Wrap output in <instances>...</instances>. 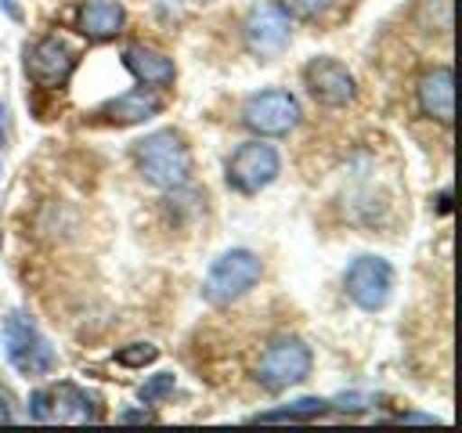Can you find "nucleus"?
I'll use <instances>...</instances> for the list:
<instances>
[{"mask_svg": "<svg viewBox=\"0 0 462 433\" xmlns=\"http://www.w3.org/2000/svg\"><path fill=\"white\" fill-rule=\"evenodd\" d=\"M123 422H152V415L148 411H126Z\"/></svg>", "mask_w": 462, "mask_h": 433, "instance_id": "23", "label": "nucleus"}, {"mask_svg": "<svg viewBox=\"0 0 462 433\" xmlns=\"http://www.w3.org/2000/svg\"><path fill=\"white\" fill-rule=\"evenodd\" d=\"M14 419V408H11V397L0 390V422H11Z\"/></svg>", "mask_w": 462, "mask_h": 433, "instance_id": "22", "label": "nucleus"}, {"mask_svg": "<svg viewBox=\"0 0 462 433\" xmlns=\"http://www.w3.org/2000/svg\"><path fill=\"white\" fill-rule=\"evenodd\" d=\"M278 7H282L289 18H303V22H310V18L325 14V11L332 7V0H278Z\"/></svg>", "mask_w": 462, "mask_h": 433, "instance_id": "19", "label": "nucleus"}, {"mask_svg": "<svg viewBox=\"0 0 462 433\" xmlns=\"http://www.w3.org/2000/svg\"><path fill=\"white\" fill-rule=\"evenodd\" d=\"M310 368H314L310 346H307L303 339H296V336H282V339H274V343L260 354L253 375H256V382H260L263 390L282 393V390L303 382V379L310 375Z\"/></svg>", "mask_w": 462, "mask_h": 433, "instance_id": "4", "label": "nucleus"}, {"mask_svg": "<svg viewBox=\"0 0 462 433\" xmlns=\"http://www.w3.org/2000/svg\"><path fill=\"white\" fill-rule=\"evenodd\" d=\"M343 289H346V296L361 310H383L390 303V292H393V267H390V260L372 256V253L357 256L346 267V274H343Z\"/></svg>", "mask_w": 462, "mask_h": 433, "instance_id": "7", "label": "nucleus"}, {"mask_svg": "<svg viewBox=\"0 0 462 433\" xmlns=\"http://www.w3.org/2000/svg\"><path fill=\"white\" fill-rule=\"evenodd\" d=\"M328 411V401L321 397H300L285 408H267L260 415H253V422H300V419H314V415H325Z\"/></svg>", "mask_w": 462, "mask_h": 433, "instance_id": "16", "label": "nucleus"}, {"mask_svg": "<svg viewBox=\"0 0 462 433\" xmlns=\"http://www.w3.org/2000/svg\"><path fill=\"white\" fill-rule=\"evenodd\" d=\"M4 7H7V11L14 14V18H18V7H14V0H4Z\"/></svg>", "mask_w": 462, "mask_h": 433, "instance_id": "26", "label": "nucleus"}, {"mask_svg": "<svg viewBox=\"0 0 462 433\" xmlns=\"http://www.w3.org/2000/svg\"><path fill=\"white\" fill-rule=\"evenodd\" d=\"M4 141H7V108L0 105V148H4Z\"/></svg>", "mask_w": 462, "mask_h": 433, "instance_id": "24", "label": "nucleus"}, {"mask_svg": "<svg viewBox=\"0 0 462 433\" xmlns=\"http://www.w3.org/2000/svg\"><path fill=\"white\" fill-rule=\"evenodd\" d=\"M51 393V422H97V397L76 382H58Z\"/></svg>", "mask_w": 462, "mask_h": 433, "instance_id": "15", "label": "nucleus"}, {"mask_svg": "<svg viewBox=\"0 0 462 433\" xmlns=\"http://www.w3.org/2000/svg\"><path fill=\"white\" fill-rule=\"evenodd\" d=\"M155 357H159V346H152V343H130V346L116 350V361L126 364V368H144V364H152Z\"/></svg>", "mask_w": 462, "mask_h": 433, "instance_id": "18", "label": "nucleus"}, {"mask_svg": "<svg viewBox=\"0 0 462 433\" xmlns=\"http://www.w3.org/2000/svg\"><path fill=\"white\" fill-rule=\"evenodd\" d=\"M4 354L18 375H51L58 368V350L40 332V325L25 310H11L4 318Z\"/></svg>", "mask_w": 462, "mask_h": 433, "instance_id": "2", "label": "nucleus"}, {"mask_svg": "<svg viewBox=\"0 0 462 433\" xmlns=\"http://www.w3.org/2000/svg\"><path fill=\"white\" fill-rule=\"evenodd\" d=\"M72 69H76V54L58 36H43V40H36L25 51V72H29V79L36 87H47V90L65 87L69 76H72Z\"/></svg>", "mask_w": 462, "mask_h": 433, "instance_id": "10", "label": "nucleus"}, {"mask_svg": "<svg viewBox=\"0 0 462 433\" xmlns=\"http://www.w3.org/2000/svg\"><path fill=\"white\" fill-rule=\"evenodd\" d=\"M415 101H419V112L426 119L448 126L455 119V72H451V65L426 69L415 83Z\"/></svg>", "mask_w": 462, "mask_h": 433, "instance_id": "11", "label": "nucleus"}, {"mask_svg": "<svg viewBox=\"0 0 462 433\" xmlns=\"http://www.w3.org/2000/svg\"><path fill=\"white\" fill-rule=\"evenodd\" d=\"M375 404V397H368V393H343V397H336V404H328V408H343V411H365V408H372Z\"/></svg>", "mask_w": 462, "mask_h": 433, "instance_id": "21", "label": "nucleus"}, {"mask_svg": "<svg viewBox=\"0 0 462 433\" xmlns=\"http://www.w3.org/2000/svg\"><path fill=\"white\" fill-rule=\"evenodd\" d=\"M173 386H177V375H173V372H155V375H148V379L141 382L137 401H141V404H162V401L173 393Z\"/></svg>", "mask_w": 462, "mask_h": 433, "instance_id": "17", "label": "nucleus"}, {"mask_svg": "<svg viewBox=\"0 0 462 433\" xmlns=\"http://www.w3.org/2000/svg\"><path fill=\"white\" fill-rule=\"evenodd\" d=\"M303 87L325 108H346L357 97L354 72L343 61H336V58H310L303 65Z\"/></svg>", "mask_w": 462, "mask_h": 433, "instance_id": "8", "label": "nucleus"}, {"mask_svg": "<svg viewBox=\"0 0 462 433\" xmlns=\"http://www.w3.org/2000/svg\"><path fill=\"white\" fill-rule=\"evenodd\" d=\"M242 123L256 137H289L300 126V101L289 90H260L242 105Z\"/></svg>", "mask_w": 462, "mask_h": 433, "instance_id": "5", "label": "nucleus"}, {"mask_svg": "<svg viewBox=\"0 0 462 433\" xmlns=\"http://www.w3.org/2000/svg\"><path fill=\"white\" fill-rule=\"evenodd\" d=\"M282 173V159L271 144L263 141H245L231 152L227 159V184L238 191V195H256L263 191L274 177Z\"/></svg>", "mask_w": 462, "mask_h": 433, "instance_id": "6", "label": "nucleus"}, {"mask_svg": "<svg viewBox=\"0 0 462 433\" xmlns=\"http://www.w3.org/2000/svg\"><path fill=\"white\" fill-rule=\"evenodd\" d=\"M76 25H79V32L87 40H112L126 25V7L119 0H87L79 7Z\"/></svg>", "mask_w": 462, "mask_h": 433, "instance_id": "14", "label": "nucleus"}, {"mask_svg": "<svg viewBox=\"0 0 462 433\" xmlns=\"http://www.w3.org/2000/svg\"><path fill=\"white\" fill-rule=\"evenodd\" d=\"M123 65L130 69V76L144 87H170L173 76H177V65L173 58H166L162 51L148 47V43H130L123 51Z\"/></svg>", "mask_w": 462, "mask_h": 433, "instance_id": "12", "label": "nucleus"}, {"mask_svg": "<svg viewBox=\"0 0 462 433\" xmlns=\"http://www.w3.org/2000/svg\"><path fill=\"white\" fill-rule=\"evenodd\" d=\"M29 419H36V422H51V393H47V390L29 393Z\"/></svg>", "mask_w": 462, "mask_h": 433, "instance_id": "20", "label": "nucleus"}, {"mask_svg": "<svg viewBox=\"0 0 462 433\" xmlns=\"http://www.w3.org/2000/svg\"><path fill=\"white\" fill-rule=\"evenodd\" d=\"M401 422H437L433 415H401Z\"/></svg>", "mask_w": 462, "mask_h": 433, "instance_id": "25", "label": "nucleus"}, {"mask_svg": "<svg viewBox=\"0 0 462 433\" xmlns=\"http://www.w3.org/2000/svg\"><path fill=\"white\" fill-rule=\"evenodd\" d=\"M242 36H245V47L256 54V58H278L285 47H289V36H292V25H289V14L278 7V4H256L245 22H242Z\"/></svg>", "mask_w": 462, "mask_h": 433, "instance_id": "9", "label": "nucleus"}, {"mask_svg": "<svg viewBox=\"0 0 462 433\" xmlns=\"http://www.w3.org/2000/svg\"><path fill=\"white\" fill-rule=\"evenodd\" d=\"M159 112H162V97L152 90H130V94H119L97 108V115L105 123H116V126H134V123H144Z\"/></svg>", "mask_w": 462, "mask_h": 433, "instance_id": "13", "label": "nucleus"}, {"mask_svg": "<svg viewBox=\"0 0 462 433\" xmlns=\"http://www.w3.org/2000/svg\"><path fill=\"white\" fill-rule=\"evenodd\" d=\"M137 173L162 191H180L191 180V152L177 130H155L134 144Z\"/></svg>", "mask_w": 462, "mask_h": 433, "instance_id": "1", "label": "nucleus"}, {"mask_svg": "<svg viewBox=\"0 0 462 433\" xmlns=\"http://www.w3.org/2000/svg\"><path fill=\"white\" fill-rule=\"evenodd\" d=\"M260 274H263V263L253 249H227L209 263L206 281H202V296L213 307H227L235 299H242L245 292H253Z\"/></svg>", "mask_w": 462, "mask_h": 433, "instance_id": "3", "label": "nucleus"}]
</instances>
